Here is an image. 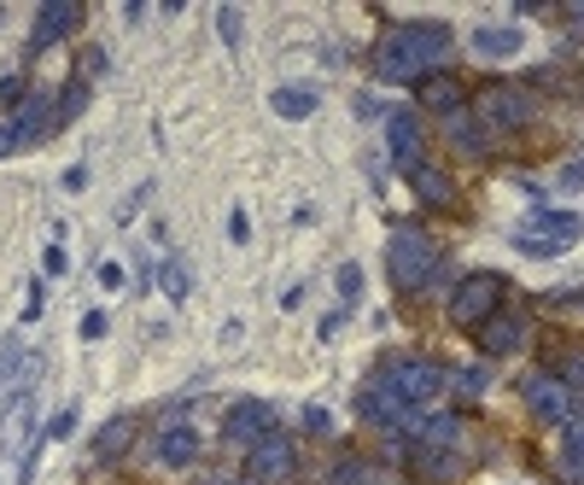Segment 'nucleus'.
Listing matches in <instances>:
<instances>
[{
  "instance_id": "obj_4",
  "label": "nucleus",
  "mask_w": 584,
  "mask_h": 485,
  "mask_svg": "<svg viewBox=\"0 0 584 485\" xmlns=\"http://www.w3.org/2000/svg\"><path fill=\"white\" fill-rule=\"evenodd\" d=\"M532 112H538V100H532L526 88H509V83L485 88L480 100H473V117H480L485 129H526Z\"/></svg>"
},
{
  "instance_id": "obj_5",
  "label": "nucleus",
  "mask_w": 584,
  "mask_h": 485,
  "mask_svg": "<svg viewBox=\"0 0 584 485\" xmlns=\"http://www.w3.org/2000/svg\"><path fill=\"white\" fill-rule=\"evenodd\" d=\"M497 304H502V275H468L462 287L450 293V322H462V327H480L485 316H497Z\"/></svg>"
},
{
  "instance_id": "obj_22",
  "label": "nucleus",
  "mask_w": 584,
  "mask_h": 485,
  "mask_svg": "<svg viewBox=\"0 0 584 485\" xmlns=\"http://www.w3.org/2000/svg\"><path fill=\"white\" fill-rule=\"evenodd\" d=\"M270 105H275V117H310L315 112V88H275Z\"/></svg>"
},
{
  "instance_id": "obj_34",
  "label": "nucleus",
  "mask_w": 584,
  "mask_h": 485,
  "mask_svg": "<svg viewBox=\"0 0 584 485\" xmlns=\"http://www.w3.org/2000/svg\"><path fill=\"white\" fill-rule=\"evenodd\" d=\"M105 334V310H88L83 316V339H100Z\"/></svg>"
},
{
  "instance_id": "obj_33",
  "label": "nucleus",
  "mask_w": 584,
  "mask_h": 485,
  "mask_svg": "<svg viewBox=\"0 0 584 485\" xmlns=\"http://www.w3.org/2000/svg\"><path fill=\"white\" fill-rule=\"evenodd\" d=\"M228 240H234V246H246V240H251V223H246V211H234V216H228Z\"/></svg>"
},
{
  "instance_id": "obj_16",
  "label": "nucleus",
  "mask_w": 584,
  "mask_h": 485,
  "mask_svg": "<svg viewBox=\"0 0 584 485\" xmlns=\"http://www.w3.org/2000/svg\"><path fill=\"white\" fill-rule=\"evenodd\" d=\"M158 462H164V468H194L199 462V433L194 427H164V439H158Z\"/></svg>"
},
{
  "instance_id": "obj_20",
  "label": "nucleus",
  "mask_w": 584,
  "mask_h": 485,
  "mask_svg": "<svg viewBox=\"0 0 584 485\" xmlns=\"http://www.w3.org/2000/svg\"><path fill=\"white\" fill-rule=\"evenodd\" d=\"M421 100H427V112L450 117V112H462V83L456 76H433V83H421Z\"/></svg>"
},
{
  "instance_id": "obj_26",
  "label": "nucleus",
  "mask_w": 584,
  "mask_h": 485,
  "mask_svg": "<svg viewBox=\"0 0 584 485\" xmlns=\"http://www.w3.org/2000/svg\"><path fill=\"white\" fill-rule=\"evenodd\" d=\"M216 29H223L228 47H240V7H223V12H216Z\"/></svg>"
},
{
  "instance_id": "obj_9",
  "label": "nucleus",
  "mask_w": 584,
  "mask_h": 485,
  "mask_svg": "<svg viewBox=\"0 0 584 485\" xmlns=\"http://www.w3.org/2000/svg\"><path fill=\"white\" fill-rule=\"evenodd\" d=\"M357 410H362V421H374V427H403L409 403L398 398V386H392L386 374H374V381L357 393Z\"/></svg>"
},
{
  "instance_id": "obj_14",
  "label": "nucleus",
  "mask_w": 584,
  "mask_h": 485,
  "mask_svg": "<svg viewBox=\"0 0 584 485\" xmlns=\"http://www.w3.org/2000/svg\"><path fill=\"white\" fill-rule=\"evenodd\" d=\"M403 427L421 439V450H456V415H403Z\"/></svg>"
},
{
  "instance_id": "obj_36",
  "label": "nucleus",
  "mask_w": 584,
  "mask_h": 485,
  "mask_svg": "<svg viewBox=\"0 0 584 485\" xmlns=\"http://www.w3.org/2000/svg\"><path fill=\"white\" fill-rule=\"evenodd\" d=\"M305 427L310 433H327V410H315V403H310V410H305Z\"/></svg>"
},
{
  "instance_id": "obj_7",
  "label": "nucleus",
  "mask_w": 584,
  "mask_h": 485,
  "mask_svg": "<svg viewBox=\"0 0 584 485\" xmlns=\"http://www.w3.org/2000/svg\"><path fill=\"white\" fill-rule=\"evenodd\" d=\"M223 433H228V445H246V450H251V445H263V439L275 433V410H270V403H258V398H240V403L228 410Z\"/></svg>"
},
{
  "instance_id": "obj_2",
  "label": "nucleus",
  "mask_w": 584,
  "mask_h": 485,
  "mask_svg": "<svg viewBox=\"0 0 584 485\" xmlns=\"http://www.w3.org/2000/svg\"><path fill=\"white\" fill-rule=\"evenodd\" d=\"M386 275H392V287L421 293V287L438 275V246H433L421 228H398V234L386 240Z\"/></svg>"
},
{
  "instance_id": "obj_29",
  "label": "nucleus",
  "mask_w": 584,
  "mask_h": 485,
  "mask_svg": "<svg viewBox=\"0 0 584 485\" xmlns=\"http://www.w3.org/2000/svg\"><path fill=\"white\" fill-rule=\"evenodd\" d=\"M485 386H492V369H468V374H462V393H468V398H480Z\"/></svg>"
},
{
  "instance_id": "obj_19",
  "label": "nucleus",
  "mask_w": 584,
  "mask_h": 485,
  "mask_svg": "<svg viewBox=\"0 0 584 485\" xmlns=\"http://www.w3.org/2000/svg\"><path fill=\"white\" fill-rule=\"evenodd\" d=\"M415 474L433 480V485H450L462 474V457H456V450H415Z\"/></svg>"
},
{
  "instance_id": "obj_12",
  "label": "nucleus",
  "mask_w": 584,
  "mask_h": 485,
  "mask_svg": "<svg viewBox=\"0 0 584 485\" xmlns=\"http://www.w3.org/2000/svg\"><path fill=\"white\" fill-rule=\"evenodd\" d=\"M83 24V7H76V0H47V7L36 12V36H29V47H53L59 36H71V29Z\"/></svg>"
},
{
  "instance_id": "obj_37",
  "label": "nucleus",
  "mask_w": 584,
  "mask_h": 485,
  "mask_svg": "<svg viewBox=\"0 0 584 485\" xmlns=\"http://www.w3.org/2000/svg\"><path fill=\"white\" fill-rule=\"evenodd\" d=\"M567 18H573V29H584V7H573V12H567Z\"/></svg>"
},
{
  "instance_id": "obj_35",
  "label": "nucleus",
  "mask_w": 584,
  "mask_h": 485,
  "mask_svg": "<svg viewBox=\"0 0 584 485\" xmlns=\"http://www.w3.org/2000/svg\"><path fill=\"white\" fill-rule=\"evenodd\" d=\"M7 152H18V129H12V123H0V159H7Z\"/></svg>"
},
{
  "instance_id": "obj_38",
  "label": "nucleus",
  "mask_w": 584,
  "mask_h": 485,
  "mask_svg": "<svg viewBox=\"0 0 584 485\" xmlns=\"http://www.w3.org/2000/svg\"><path fill=\"white\" fill-rule=\"evenodd\" d=\"M204 485H223V480H204Z\"/></svg>"
},
{
  "instance_id": "obj_18",
  "label": "nucleus",
  "mask_w": 584,
  "mask_h": 485,
  "mask_svg": "<svg viewBox=\"0 0 584 485\" xmlns=\"http://www.w3.org/2000/svg\"><path fill=\"white\" fill-rule=\"evenodd\" d=\"M520 346V316H485L480 322V351L485 357H502Z\"/></svg>"
},
{
  "instance_id": "obj_31",
  "label": "nucleus",
  "mask_w": 584,
  "mask_h": 485,
  "mask_svg": "<svg viewBox=\"0 0 584 485\" xmlns=\"http://www.w3.org/2000/svg\"><path fill=\"white\" fill-rule=\"evenodd\" d=\"M362 293V275H357V263H345L339 270V299H357Z\"/></svg>"
},
{
  "instance_id": "obj_24",
  "label": "nucleus",
  "mask_w": 584,
  "mask_h": 485,
  "mask_svg": "<svg viewBox=\"0 0 584 485\" xmlns=\"http://www.w3.org/2000/svg\"><path fill=\"white\" fill-rule=\"evenodd\" d=\"M24 363H29V357H24L18 339H0V403H7V381H18Z\"/></svg>"
},
{
  "instance_id": "obj_1",
  "label": "nucleus",
  "mask_w": 584,
  "mask_h": 485,
  "mask_svg": "<svg viewBox=\"0 0 584 485\" xmlns=\"http://www.w3.org/2000/svg\"><path fill=\"white\" fill-rule=\"evenodd\" d=\"M445 53H450L445 24H403L386 29V41L374 47V71H381V83H421Z\"/></svg>"
},
{
  "instance_id": "obj_30",
  "label": "nucleus",
  "mask_w": 584,
  "mask_h": 485,
  "mask_svg": "<svg viewBox=\"0 0 584 485\" xmlns=\"http://www.w3.org/2000/svg\"><path fill=\"white\" fill-rule=\"evenodd\" d=\"M0 100H7V105H24V100H29L24 76H7V83H0Z\"/></svg>"
},
{
  "instance_id": "obj_6",
  "label": "nucleus",
  "mask_w": 584,
  "mask_h": 485,
  "mask_svg": "<svg viewBox=\"0 0 584 485\" xmlns=\"http://www.w3.org/2000/svg\"><path fill=\"white\" fill-rule=\"evenodd\" d=\"M386 381L398 386L403 403H433L438 393H445V369L427 363V357H403V363H392Z\"/></svg>"
},
{
  "instance_id": "obj_3",
  "label": "nucleus",
  "mask_w": 584,
  "mask_h": 485,
  "mask_svg": "<svg viewBox=\"0 0 584 485\" xmlns=\"http://www.w3.org/2000/svg\"><path fill=\"white\" fill-rule=\"evenodd\" d=\"M579 234H584L579 211H538V216H526V228H514L509 240H514V252H526V258H556Z\"/></svg>"
},
{
  "instance_id": "obj_8",
  "label": "nucleus",
  "mask_w": 584,
  "mask_h": 485,
  "mask_svg": "<svg viewBox=\"0 0 584 485\" xmlns=\"http://www.w3.org/2000/svg\"><path fill=\"white\" fill-rule=\"evenodd\" d=\"M520 398H526V410L538 415V421H567V415L579 410V398L567 393L556 374H532V381L520 386Z\"/></svg>"
},
{
  "instance_id": "obj_15",
  "label": "nucleus",
  "mask_w": 584,
  "mask_h": 485,
  "mask_svg": "<svg viewBox=\"0 0 584 485\" xmlns=\"http://www.w3.org/2000/svg\"><path fill=\"white\" fill-rule=\"evenodd\" d=\"M520 47H526V36H520L514 24H485V29H473V53H480V59H514Z\"/></svg>"
},
{
  "instance_id": "obj_21",
  "label": "nucleus",
  "mask_w": 584,
  "mask_h": 485,
  "mask_svg": "<svg viewBox=\"0 0 584 485\" xmlns=\"http://www.w3.org/2000/svg\"><path fill=\"white\" fill-rule=\"evenodd\" d=\"M561 474L573 480V485H584V415L567 427V445H561Z\"/></svg>"
},
{
  "instance_id": "obj_27",
  "label": "nucleus",
  "mask_w": 584,
  "mask_h": 485,
  "mask_svg": "<svg viewBox=\"0 0 584 485\" xmlns=\"http://www.w3.org/2000/svg\"><path fill=\"white\" fill-rule=\"evenodd\" d=\"M65 270H71V258H65V246L53 240V246L41 252V275H65Z\"/></svg>"
},
{
  "instance_id": "obj_11",
  "label": "nucleus",
  "mask_w": 584,
  "mask_h": 485,
  "mask_svg": "<svg viewBox=\"0 0 584 485\" xmlns=\"http://www.w3.org/2000/svg\"><path fill=\"white\" fill-rule=\"evenodd\" d=\"M386 152H392V164H398V170L427 164V159H421V123H415V112H392L386 117Z\"/></svg>"
},
{
  "instance_id": "obj_17",
  "label": "nucleus",
  "mask_w": 584,
  "mask_h": 485,
  "mask_svg": "<svg viewBox=\"0 0 584 485\" xmlns=\"http://www.w3.org/2000/svg\"><path fill=\"white\" fill-rule=\"evenodd\" d=\"M409 182H415V194L427 199V206H438V211L456 206V182H450L438 164H415V170H409Z\"/></svg>"
},
{
  "instance_id": "obj_23",
  "label": "nucleus",
  "mask_w": 584,
  "mask_h": 485,
  "mask_svg": "<svg viewBox=\"0 0 584 485\" xmlns=\"http://www.w3.org/2000/svg\"><path fill=\"white\" fill-rule=\"evenodd\" d=\"M158 287H164L170 299H187V293H194V275H187V263H182V258H164V263H158Z\"/></svg>"
},
{
  "instance_id": "obj_25",
  "label": "nucleus",
  "mask_w": 584,
  "mask_h": 485,
  "mask_svg": "<svg viewBox=\"0 0 584 485\" xmlns=\"http://www.w3.org/2000/svg\"><path fill=\"white\" fill-rule=\"evenodd\" d=\"M556 187H561V194H579V187H584V152H579V159H567V164H561Z\"/></svg>"
},
{
  "instance_id": "obj_28",
  "label": "nucleus",
  "mask_w": 584,
  "mask_h": 485,
  "mask_svg": "<svg viewBox=\"0 0 584 485\" xmlns=\"http://www.w3.org/2000/svg\"><path fill=\"white\" fill-rule=\"evenodd\" d=\"M71 433H76V410H59L47 421V439H71Z\"/></svg>"
},
{
  "instance_id": "obj_32",
  "label": "nucleus",
  "mask_w": 584,
  "mask_h": 485,
  "mask_svg": "<svg viewBox=\"0 0 584 485\" xmlns=\"http://www.w3.org/2000/svg\"><path fill=\"white\" fill-rule=\"evenodd\" d=\"M94 275H100V287H105V293H117V287H123V263H112V258H105Z\"/></svg>"
},
{
  "instance_id": "obj_13",
  "label": "nucleus",
  "mask_w": 584,
  "mask_h": 485,
  "mask_svg": "<svg viewBox=\"0 0 584 485\" xmlns=\"http://www.w3.org/2000/svg\"><path fill=\"white\" fill-rule=\"evenodd\" d=\"M140 439V421L135 415H112L100 433H94V457H105V462H117V457H129V445Z\"/></svg>"
},
{
  "instance_id": "obj_10",
  "label": "nucleus",
  "mask_w": 584,
  "mask_h": 485,
  "mask_svg": "<svg viewBox=\"0 0 584 485\" xmlns=\"http://www.w3.org/2000/svg\"><path fill=\"white\" fill-rule=\"evenodd\" d=\"M293 439H281V433H270L263 445L246 450V468H251V485H270V480H287L293 474Z\"/></svg>"
}]
</instances>
